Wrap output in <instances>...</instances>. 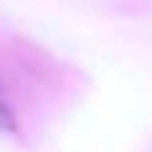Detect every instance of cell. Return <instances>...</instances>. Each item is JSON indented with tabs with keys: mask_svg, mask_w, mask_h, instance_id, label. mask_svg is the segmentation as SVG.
I'll return each mask as SVG.
<instances>
[{
	"mask_svg": "<svg viewBox=\"0 0 152 152\" xmlns=\"http://www.w3.org/2000/svg\"><path fill=\"white\" fill-rule=\"evenodd\" d=\"M16 128V120L11 115V110L5 107V102L0 99V131H13Z\"/></svg>",
	"mask_w": 152,
	"mask_h": 152,
	"instance_id": "cell-1",
	"label": "cell"
}]
</instances>
